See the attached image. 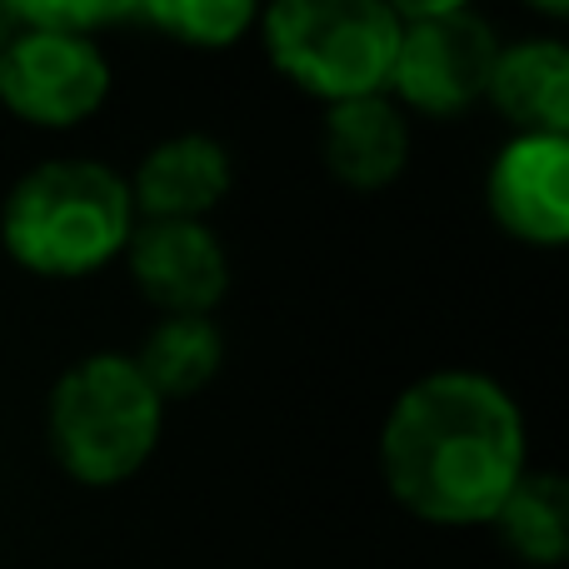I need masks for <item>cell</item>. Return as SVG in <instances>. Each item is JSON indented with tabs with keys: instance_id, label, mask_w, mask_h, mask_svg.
Segmentation results:
<instances>
[{
	"instance_id": "6da1fadb",
	"label": "cell",
	"mask_w": 569,
	"mask_h": 569,
	"mask_svg": "<svg viewBox=\"0 0 569 569\" xmlns=\"http://www.w3.org/2000/svg\"><path fill=\"white\" fill-rule=\"evenodd\" d=\"M530 470V430L495 375L435 370L395 395L380 425V475L405 515L475 530Z\"/></svg>"
},
{
	"instance_id": "7a4b0ae2",
	"label": "cell",
	"mask_w": 569,
	"mask_h": 569,
	"mask_svg": "<svg viewBox=\"0 0 569 569\" xmlns=\"http://www.w3.org/2000/svg\"><path fill=\"white\" fill-rule=\"evenodd\" d=\"M140 216L120 170L100 160H40L10 186L0 246L36 280H86L126 256Z\"/></svg>"
},
{
	"instance_id": "3957f363",
	"label": "cell",
	"mask_w": 569,
	"mask_h": 569,
	"mask_svg": "<svg viewBox=\"0 0 569 569\" xmlns=\"http://www.w3.org/2000/svg\"><path fill=\"white\" fill-rule=\"evenodd\" d=\"M160 430H166V400L120 350L80 355L56 380L46 405L50 455L86 490L136 480L156 455Z\"/></svg>"
},
{
	"instance_id": "277c9868",
	"label": "cell",
	"mask_w": 569,
	"mask_h": 569,
	"mask_svg": "<svg viewBox=\"0 0 569 569\" xmlns=\"http://www.w3.org/2000/svg\"><path fill=\"white\" fill-rule=\"evenodd\" d=\"M256 30L295 90L340 106L385 96L405 20L385 0H266Z\"/></svg>"
},
{
	"instance_id": "5b68a950",
	"label": "cell",
	"mask_w": 569,
	"mask_h": 569,
	"mask_svg": "<svg viewBox=\"0 0 569 569\" xmlns=\"http://www.w3.org/2000/svg\"><path fill=\"white\" fill-rule=\"evenodd\" d=\"M500 46V30L475 6L405 20L385 96L425 120H455L485 100Z\"/></svg>"
},
{
	"instance_id": "8992f818",
	"label": "cell",
	"mask_w": 569,
	"mask_h": 569,
	"mask_svg": "<svg viewBox=\"0 0 569 569\" xmlns=\"http://www.w3.org/2000/svg\"><path fill=\"white\" fill-rule=\"evenodd\" d=\"M110 100V60L90 36L16 30L0 46V106L36 130H76Z\"/></svg>"
},
{
	"instance_id": "52a82bcc",
	"label": "cell",
	"mask_w": 569,
	"mask_h": 569,
	"mask_svg": "<svg viewBox=\"0 0 569 569\" xmlns=\"http://www.w3.org/2000/svg\"><path fill=\"white\" fill-rule=\"evenodd\" d=\"M120 260L160 315H210L230 290V256L210 220H140Z\"/></svg>"
},
{
	"instance_id": "ba28073f",
	"label": "cell",
	"mask_w": 569,
	"mask_h": 569,
	"mask_svg": "<svg viewBox=\"0 0 569 569\" xmlns=\"http://www.w3.org/2000/svg\"><path fill=\"white\" fill-rule=\"evenodd\" d=\"M495 226L530 250L569 240V136H515L485 176Z\"/></svg>"
},
{
	"instance_id": "9c48e42d",
	"label": "cell",
	"mask_w": 569,
	"mask_h": 569,
	"mask_svg": "<svg viewBox=\"0 0 569 569\" xmlns=\"http://www.w3.org/2000/svg\"><path fill=\"white\" fill-rule=\"evenodd\" d=\"M126 186L140 220H206L236 186V166L216 136L180 130L140 156Z\"/></svg>"
},
{
	"instance_id": "30bf717a",
	"label": "cell",
	"mask_w": 569,
	"mask_h": 569,
	"mask_svg": "<svg viewBox=\"0 0 569 569\" xmlns=\"http://www.w3.org/2000/svg\"><path fill=\"white\" fill-rule=\"evenodd\" d=\"M320 160L345 190H390L410 166V116L390 96H365L325 106Z\"/></svg>"
},
{
	"instance_id": "8fae6325",
	"label": "cell",
	"mask_w": 569,
	"mask_h": 569,
	"mask_svg": "<svg viewBox=\"0 0 569 569\" xmlns=\"http://www.w3.org/2000/svg\"><path fill=\"white\" fill-rule=\"evenodd\" d=\"M485 100L515 136H569V50L550 36L500 46Z\"/></svg>"
},
{
	"instance_id": "7c38bea8",
	"label": "cell",
	"mask_w": 569,
	"mask_h": 569,
	"mask_svg": "<svg viewBox=\"0 0 569 569\" xmlns=\"http://www.w3.org/2000/svg\"><path fill=\"white\" fill-rule=\"evenodd\" d=\"M150 390L160 400H190L200 395L226 365V340H220L210 315H160V325L146 335L140 355H130Z\"/></svg>"
},
{
	"instance_id": "4fadbf2b",
	"label": "cell",
	"mask_w": 569,
	"mask_h": 569,
	"mask_svg": "<svg viewBox=\"0 0 569 569\" xmlns=\"http://www.w3.org/2000/svg\"><path fill=\"white\" fill-rule=\"evenodd\" d=\"M495 530L510 545L515 560L555 569L569 555V490L555 470H525L510 500L495 515Z\"/></svg>"
},
{
	"instance_id": "5bb4252c",
	"label": "cell",
	"mask_w": 569,
	"mask_h": 569,
	"mask_svg": "<svg viewBox=\"0 0 569 569\" xmlns=\"http://www.w3.org/2000/svg\"><path fill=\"white\" fill-rule=\"evenodd\" d=\"M266 0H136V20L156 26L176 46L230 50L256 30Z\"/></svg>"
},
{
	"instance_id": "9a60e30c",
	"label": "cell",
	"mask_w": 569,
	"mask_h": 569,
	"mask_svg": "<svg viewBox=\"0 0 569 569\" xmlns=\"http://www.w3.org/2000/svg\"><path fill=\"white\" fill-rule=\"evenodd\" d=\"M20 30H56V36H90L120 20H136V0H16Z\"/></svg>"
},
{
	"instance_id": "2e32d148",
	"label": "cell",
	"mask_w": 569,
	"mask_h": 569,
	"mask_svg": "<svg viewBox=\"0 0 569 569\" xmlns=\"http://www.w3.org/2000/svg\"><path fill=\"white\" fill-rule=\"evenodd\" d=\"M400 20H425V16H445V10H465L475 0H385Z\"/></svg>"
},
{
	"instance_id": "e0dca14e",
	"label": "cell",
	"mask_w": 569,
	"mask_h": 569,
	"mask_svg": "<svg viewBox=\"0 0 569 569\" xmlns=\"http://www.w3.org/2000/svg\"><path fill=\"white\" fill-rule=\"evenodd\" d=\"M20 30V16H16V0H0V46Z\"/></svg>"
},
{
	"instance_id": "ac0fdd59",
	"label": "cell",
	"mask_w": 569,
	"mask_h": 569,
	"mask_svg": "<svg viewBox=\"0 0 569 569\" xmlns=\"http://www.w3.org/2000/svg\"><path fill=\"white\" fill-rule=\"evenodd\" d=\"M535 10H540V16H550V20H560L565 10H569V0H530Z\"/></svg>"
}]
</instances>
